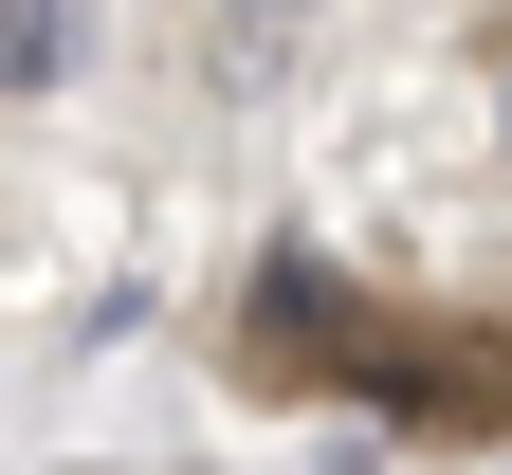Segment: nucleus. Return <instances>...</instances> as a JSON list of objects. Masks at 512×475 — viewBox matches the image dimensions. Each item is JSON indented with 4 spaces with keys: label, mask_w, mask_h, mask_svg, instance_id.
Masks as SVG:
<instances>
[{
    "label": "nucleus",
    "mask_w": 512,
    "mask_h": 475,
    "mask_svg": "<svg viewBox=\"0 0 512 475\" xmlns=\"http://www.w3.org/2000/svg\"><path fill=\"white\" fill-rule=\"evenodd\" d=\"M256 19H275V0H256ZM293 19H311V0H293Z\"/></svg>",
    "instance_id": "3"
},
{
    "label": "nucleus",
    "mask_w": 512,
    "mask_h": 475,
    "mask_svg": "<svg viewBox=\"0 0 512 475\" xmlns=\"http://www.w3.org/2000/svg\"><path fill=\"white\" fill-rule=\"evenodd\" d=\"M74 55H92V0H0V110L74 92Z\"/></svg>",
    "instance_id": "2"
},
{
    "label": "nucleus",
    "mask_w": 512,
    "mask_h": 475,
    "mask_svg": "<svg viewBox=\"0 0 512 475\" xmlns=\"http://www.w3.org/2000/svg\"><path fill=\"white\" fill-rule=\"evenodd\" d=\"M384 348V311L330 275V256H256V293H238V366L256 384H348Z\"/></svg>",
    "instance_id": "1"
}]
</instances>
